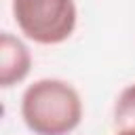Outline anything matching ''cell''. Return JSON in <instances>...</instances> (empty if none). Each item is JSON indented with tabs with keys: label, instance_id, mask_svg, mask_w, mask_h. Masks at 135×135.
I'll list each match as a JSON object with an SVG mask.
<instances>
[{
	"label": "cell",
	"instance_id": "obj_5",
	"mask_svg": "<svg viewBox=\"0 0 135 135\" xmlns=\"http://www.w3.org/2000/svg\"><path fill=\"white\" fill-rule=\"evenodd\" d=\"M114 135H135V124H131V127H120Z\"/></svg>",
	"mask_w": 135,
	"mask_h": 135
},
{
	"label": "cell",
	"instance_id": "obj_3",
	"mask_svg": "<svg viewBox=\"0 0 135 135\" xmlns=\"http://www.w3.org/2000/svg\"><path fill=\"white\" fill-rule=\"evenodd\" d=\"M32 70V53L25 42L11 32L0 36V86L11 89L27 78Z\"/></svg>",
	"mask_w": 135,
	"mask_h": 135
},
{
	"label": "cell",
	"instance_id": "obj_4",
	"mask_svg": "<svg viewBox=\"0 0 135 135\" xmlns=\"http://www.w3.org/2000/svg\"><path fill=\"white\" fill-rule=\"evenodd\" d=\"M114 122L118 129L135 124V82L120 91L114 103Z\"/></svg>",
	"mask_w": 135,
	"mask_h": 135
},
{
	"label": "cell",
	"instance_id": "obj_1",
	"mask_svg": "<svg viewBox=\"0 0 135 135\" xmlns=\"http://www.w3.org/2000/svg\"><path fill=\"white\" fill-rule=\"evenodd\" d=\"M21 118L34 135H70L82 120L80 93L61 78H40L21 95Z\"/></svg>",
	"mask_w": 135,
	"mask_h": 135
},
{
	"label": "cell",
	"instance_id": "obj_2",
	"mask_svg": "<svg viewBox=\"0 0 135 135\" xmlns=\"http://www.w3.org/2000/svg\"><path fill=\"white\" fill-rule=\"evenodd\" d=\"M19 32L36 44H61L76 30L74 0H13Z\"/></svg>",
	"mask_w": 135,
	"mask_h": 135
}]
</instances>
